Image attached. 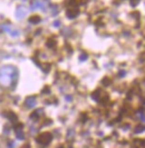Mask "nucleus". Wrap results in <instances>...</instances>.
<instances>
[{"mask_svg": "<svg viewBox=\"0 0 145 148\" xmlns=\"http://www.w3.org/2000/svg\"><path fill=\"white\" fill-rule=\"evenodd\" d=\"M77 16H78V10H76V8L75 7L68 8V10H67V17H68L69 19H72V18H75V17H77Z\"/></svg>", "mask_w": 145, "mask_h": 148, "instance_id": "nucleus-3", "label": "nucleus"}, {"mask_svg": "<svg viewBox=\"0 0 145 148\" xmlns=\"http://www.w3.org/2000/svg\"><path fill=\"white\" fill-rule=\"evenodd\" d=\"M26 104H27L28 107L35 106V104H36V98H35V97H28L27 100H26Z\"/></svg>", "mask_w": 145, "mask_h": 148, "instance_id": "nucleus-4", "label": "nucleus"}, {"mask_svg": "<svg viewBox=\"0 0 145 148\" xmlns=\"http://www.w3.org/2000/svg\"><path fill=\"white\" fill-rule=\"evenodd\" d=\"M14 71L12 67H2L0 70V82L2 85H8L11 82V74Z\"/></svg>", "mask_w": 145, "mask_h": 148, "instance_id": "nucleus-1", "label": "nucleus"}, {"mask_svg": "<svg viewBox=\"0 0 145 148\" xmlns=\"http://www.w3.org/2000/svg\"><path fill=\"white\" fill-rule=\"evenodd\" d=\"M28 14V8L26 7V6H18L17 9H16V17L18 18V19H21L23 18L25 16Z\"/></svg>", "mask_w": 145, "mask_h": 148, "instance_id": "nucleus-2", "label": "nucleus"}, {"mask_svg": "<svg viewBox=\"0 0 145 148\" xmlns=\"http://www.w3.org/2000/svg\"><path fill=\"white\" fill-rule=\"evenodd\" d=\"M29 21L31 22V23H38V22L40 21V17H39V16H37V15L31 16V17L29 18Z\"/></svg>", "mask_w": 145, "mask_h": 148, "instance_id": "nucleus-5", "label": "nucleus"}]
</instances>
